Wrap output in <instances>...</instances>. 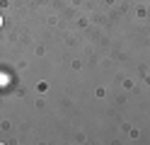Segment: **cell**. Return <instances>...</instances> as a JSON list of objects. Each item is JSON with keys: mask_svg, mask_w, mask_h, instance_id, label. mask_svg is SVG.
<instances>
[{"mask_svg": "<svg viewBox=\"0 0 150 145\" xmlns=\"http://www.w3.org/2000/svg\"><path fill=\"white\" fill-rule=\"evenodd\" d=\"M0 27H3V17H0Z\"/></svg>", "mask_w": 150, "mask_h": 145, "instance_id": "cell-1", "label": "cell"}]
</instances>
